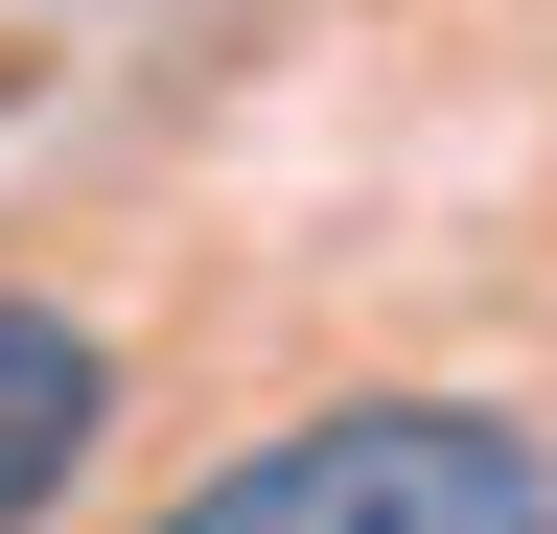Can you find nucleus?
<instances>
[{
  "instance_id": "obj_3",
  "label": "nucleus",
  "mask_w": 557,
  "mask_h": 534,
  "mask_svg": "<svg viewBox=\"0 0 557 534\" xmlns=\"http://www.w3.org/2000/svg\"><path fill=\"white\" fill-rule=\"evenodd\" d=\"M0 116H24V47H0Z\"/></svg>"
},
{
  "instance_id": "obj_2",
  "label": "nucleus",
  "mask_w": 557,
  "mask_h": 534,
  "mask_svg": "<svg viewBox=\"0 0 557 534\" xmlns=\"http://www.w3.org/2000/svg\"><path fill=\"white\" fill-rule=\"evenodd\" d=\"M94 464H116V349H94L70 302L0 280V534H47Z\"/></svg>"
},
{
  "instance_id": "obj_1",
  "label": "nucleus",
  "mask_w": 557,
  "mask_h": 534,
  "mask_svg": "<svg viewBox=\"0 0 557 534\" xmlns=\"http://www.w3.org/2000/svg\"><path fill=\"white\" fill-rule=\"evenodd\" d=\"M163 534H557V442L511 395H325L233 442Z\"/></svg>"
}]
</instances>
